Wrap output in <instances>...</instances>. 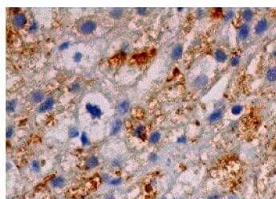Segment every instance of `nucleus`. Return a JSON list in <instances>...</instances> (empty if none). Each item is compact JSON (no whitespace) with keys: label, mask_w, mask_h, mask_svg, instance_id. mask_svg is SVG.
Wrapping results in <instances>:
<instances>
[{"label":"nucleus","mask_w":276,"mask_h":199,"mask_svg":"<svg viewBox=\"0 0 276 199\" xmlns=\"http://www.w3.org/2000/svg\"><path fill=\"white\" fill-rule=\"evenodd\" d=\"M96 28V23L92 20H88V21L84 22V24H82L79 30L83 34H90L94 32Z\"/></svg>","instance_id":"f257e3e1"},{"label":"nucleus","mask_w":276,"mask_h":199,"mask_svg":"<svg viewBox=\"0 0 276 199\" xmlns=\"http://www.w3.org/2000/svg\"><path fill=\"white\" fill-rule=\"evenodd\" d=\"M13 24L16 27H23L26 24V18L23 13H17L13 18Z\"/></svg>","instance_id":"f03ea898"},{"label":"nucleus","mask_w":276,"mask_h":199,"mask_svg":"<svg viewBox=\"0 0 276 199\" xmlns=\"http://www.w3.org/2000/svg\"><path fill=\"white\" fill-rule=\"evenodd\" d=\"M207 84L208 77L205 76V75H201V76H197V78L194 80V86L196 88L198 89H202L203 88H205Z\"/></svg>","instance_id":"7ed1b4c3"},{"label":"nucleus","mask_w":276,"mask_h":199,"mask_svg":"<svg viewBox=\"0 0 276 199\" xmlns=\"http://www.w3.org/2000/svg\"><path fill=\"white\" fill-rule=\"evenodd\" d=\"M86 109L93 117L100 118L101 116V114H102L101 110H100V108L96 106V105H92L88 103L86 105Z\"/></svg>","instance_id":"20e7f679"},{"label":"nucleus","mask_w":276,"mask_h":199,"mask_svg":"<svg viewBox=\"0 0 276 199\" xmlns=\"http://www.w3.org/2000/svg\"><path fill=\"white\" fill-rule=\"evenodd\" d=\"M54 104H55V100H54L53 98H52V97L47 98L44 102H43L40 105V108H39V112L43 113V112H46V111L50 110L51 108H52V107L54 106Z\"/></svg>","instance_id":"39448f33"},{"label":"nucleus","mask_w":276,"mask_h":199,"mask_svg":"<svg viewBox=\"0 0 276 199\" xmlns=\"http://www.w3.org/2000/svg\"><path fill=\"white\" fill-rule=\"evenodd\" d=\"M249 34H250V27L247 24H243L238 30V36L240 40H245L248 38Z\"/></svg>","instance_id":"423d86ee"},{"label":"nucleus","mask_w":276,"mask_h":199,"mask_svg":"<svg viewBox=\"0 0 276 199\" xmlns=\"http://www.w3.org/2000/svg\"><path fill=\"white\" fill-rule=\"evenodd\" d=\"M267 27H268V23L266 21V19H265V18L261 19L258 22V24L255 27V33L258 35L263 34V32L267 29Z\"/></svg>","instance_id":"0eeeda50"},{"label":"nucleus","mask_w":276,"mask_h":199,"mask_svg":"<svg viewBox=\"0 0 276 199\" xmlns=\"http://www.w3.org/2000/svg\"><path fill=\"white\" fill-rule=\"evenodd\" d=\"M214 56H215L216 60L219 62V63H225L227 60V55L226 52L221 49L217 50L214 53Z\"/></svg>","instance_id":"6e6552de"},{"label":"nucleus","mask_w":276,"mask_h":199,"mask_svg":"<svg viewBox=\"0 0 276 199\" xmlns=\"http://www.w3.org/2000/svg\"><path fill=\"white\" fill-rule=\"evenodd\" d=\"M129 102L127 100H124L122 102H121L117 106V112H118L121 115H124L129 111Z\"/></svg>","instance_id":"1a4fd4ad"},{"label":"nucleus","mask_w":276,"mask_h":199,"mask_svg":"<svg viewBox=\"0 0 276 199\" xmlns=\"http://www.w3.org/2000/svg\"><path fill=\"white\" fill-rule=\"evenodd\" d=\"M182 52H183V47L182 45H177L172 51V58L175 60H179L182 57Z\"/></svg>","instance_id":"9d476101"},{"label":"nucleus","mask_w":276,"mask_h":199,"mask_svg":"<svg viewBox=\"0 0 276 199\" xmlns=\"http://www.w3.org/2000/svg\"><path fill=\"white\" fill-rule=\"evenodd\" d=\"M222 116V113L221 110H216L214 111L209 117V121L212 124H214L216 122H218L220 119H221Z\"/></svg>","instance_id":"9b49d317"},{"label":"nucleus","mask_w":276,"mask_h":199,"mask_svg":"<svg viewBox=\"0 0 276 199\" xmlns=\"http://www.w3.org/2000/svg\"><path fill=\"white\" fill-rule=\"evenodd\" d=\"M44 95L41 91H35L32 93V100L34 103H40L43 100Z\"/></svg>","instance_id":"f8f14e48"},{"label":"nucleus","mask_w":276,"mask_h":199,"mask_svg":"<svg viewBox=\"0 0 276 199\" xmlns=\"http://www.w3.org/2000/svg\"><path fill=\"white\" fill-rule=\"evenodd\" d=\"M99 165V161H98V158L96 157H92L88 158L86 161V166L88 168H95L96 167L97 165Z\"/></svg>","instance_id":"ddd939ff"},{"label":"nucleus","mask_w":276,"mask_h":199,"mask_svg":"<svg viewBox=\"0 0 276 199\" xmlns=\"http://www.w3.org/2000/svg\"><path fill=\"white\" fill-rule=\"evenodd\" d=\"M266 79L269 81L274 82L276 80V68H272L269 69L266 73Z\"/></svg>","instance_id":"4468645a"},{"label":"nucleus","mask_w":276,"mask_h":199,"mask_svg":"<svg viewBox=\"0 0 276 199\" xmlns=\"http://www.w3.org/2000/svg\"><path fill=\"white\" fill-rule=\"evenodd\" d=\"M52 186L54 187V188H58V187H61V186H63V184H64V179L63 178H61V177H58V178H55L53 179L52 182Z\"/></svg>","instance_id":"2eb2a0df"},{"label":"nucleus","mask_w":276,"mask_h":199,"mask_svg":"<svg viewBox=\"0 0 276 199\" xmlns=\"http://www.w3.org/2000/svg\"><path fill=\"white\" fill-rule=\"evenodd\" d=\"M111 16L114 18H120L123 15V9L121 8H114L110 12Z\"/></svg>","instance_id":"dca6fc26"},{"label":"nucleus","mask_w":276,"mask_h":199,"mask_svg":"<svg viewBox=\"0 0 276 199\" xmlns=\"http://www.w3.org/2000/svg\"><path fill=\"white\" fill-rule=\"evenodd\" d=\"M121 126H122V123H121V121H116L114 122V124L113 125V127H112V132H111V134L112 135H115L118 133L120 130H121Z\"/></svg>","instance_id":"f3484780"},{"label":"nucleus","mask_w":276,"mask_h":199,"mask_svg":"<svg viewBox=\"0 0 276 199\" xmlns=\"http://www.w3.org/2000/svg\"><path fill=\"white\" fill-rule=\"evenodd\" d=\"M253 11L250 9H246L242 12V18L246 21H250L253 18Z\"/></svg>","instance_id":"a211bd4d"},{"label":"nucleus","mask_w":276,"mask_h":199,"mask_svg":"<svg viewBox=\"0 0 276 199\" xmlns=\"http://www.w3.org/2000/svg\"><path fill=\"white\" fill-rule=\"evenodd\" d=\"M160 139V133L159 132H154L153 133L151 134V136L149 137V142L152 144H156L158 143Z\"/></svg>","instance_id":"6ab92c4d"},{"label":"nucleus","mask_w":276,"mask_h":199,"mask_svg":"<svg viewBox=\"0 0 276 199\" xmlns=\"http://www.w3.org/2000/svg\"><path fill=\"white\" fill-rule=\"evenodd\" d=\"M16 101L15 100H9L7 102V110L9 113H11V112H14V111L15 110V108H16Z\"/></svg>","instance_id":"aec40b11"},{"label":"nucleus","mask_w":276,"mask_h":199,"mask_svg":"<svg viewBox=\"0 0 276 199\" xmlns=\"http://www.w3.org/2000/svg\"><path fill=\"white\" fill-rule=\"evenodd\" d=\"M145 127L143 125H139L134 131V135L138 137H143L145 136Z\"/></svg>","instance_id":"412c9836"},{"label":"nucleus","mask_w":276,"mask_h":199,"mask_svg":"<svg viewBox=\"0 0 276 199\" xmlns=\"http://www.w3.org/2000/svg\"><path fill=\"white\" fill-rule=\"evenodd\" d=\"M234 11H231V10H230L225 14V15H224V22H229L230 20H232L234 17Z\"/></svg>","instance_id":"4be33fe9"},{"label":"nucleus","mask_w":276,"mask_h":199,"mask_svg":"<svg viewBox=\"0 0 276 199\" xmlns=\"http://www.w3.org/2000/svg\"><path fill=\"white\" fill-rule=\"evenodd\" d=\"M242 108H242V105H234V107L232 108V109H231L232 114H233V115H234V116L239 115L240 113H242Z\"/></svg>","instance_id":"5701e85b"},{"label":"nucleus","mask_w":276,"mask_h":199,"mask_svg":"<svg viewBox=\"0 0 276 199\" xmlns=\"http://www.w3.org/2000/svg\"><path fill=\"white\" fill-rule=\"evenodd\" d=\"M68 135L71 138H74V137H77V136H79V130L78 128L76 127H71L68 131Z\"/></svg>","instance_id":"b1692460"},{"label":"nucleus","mask_w":276,"mask_h":199,"mask_svg":"<svg viewBox=\"0 0 276 199\" xmlns=\"http://www.w3.org/2000/svg\"><path fill=\"white\" fill-rule=\"evenodd\" d=\"M240 63V57L239 56H238V55H235V56H233L231 58V60H230V64H231L233 67H237V66Z\"/></svg>","instance_id":"393cba45"},{"label":"nucleus","mask_w":276,"mask_h":199,"mask_svg":"<svg viewBox=\"0 0 276 199\" xmlns=\"http://www.w3.org/2000/svg\"><path fill=\"white\" fill-rule=\"evenodd\" d=\"M32 170H33L35 172H38V171L40 170V162L36 160L33 161L32 163Z\"/></svg>","instance_id":"a878e982"},{"label":"nucleus","mask_w":276,"mask_h":199,"mask_svg":"<svg viewBox=\"0 0 276 199\" xmlns=\"http://www.w3.org/2000/svg\"><path fill=\"white\" fill-rule=\"evenodd\" d=\"M81 142H82V144H83L84 146H85V145H88V144H89V141H88V136L86 135V133H82Z\"/></svg>","instance_id":"bb28decb"},{"label":"nucleus","mask_w":276,"mask_h":199,"mask_svg":"<svg viewBox=\"0 0 276 199\" xmlns=\"http://www.w3.org/2000/svg\"><path fill=\"white\" fill-rule=\"evenodd\" d=\"M79 88H80V85H79V83L76 82V83H73V84L71 85V87H70V91L74 92H77L79 89Z\"/></svg>","instance_id":"cd10ccee"},{"label":"nucleus","mask_w":276,"mask_h":199,"mask_svg":"<svg viewBox=\"0 0 276 199\" xmlns=\"http://www.w3.org/2000/svg\"><path fill=\"white\" fill-rule=\"evenodd\" d=\"M82 59V54L80 52H77L73 56V60L75 62H79Z\"/></svg>","instance_id":"c85d7f7f"},{"label":"nucleus","mask_w":276,"mask_h":199,"mask_svg":"<svg viewBox=\"0 0 276 199\" xmlns=\"http://www.w3.org/2000/svg\"><path fill=\"white\" fill-rule=\"evenodd\" d=\"M13 133H14L13 127H11V126L8 127L7 129V133H6L7 134V138H10V137L13 135Z\"/></svg>","instance_id":"c756f323"},{"label":"nucleus","mask_w":276,"mask_h":199,"mask_svg":"<svg viewBox=\"0 0 276 199\" xmlns=\"http://www.w3.org/2000/svg\"><path fill=\"white\" fill-rule=\"evenodd\" d=\"M37 29H38V25H37V23L35 21L33 22V24L31 25L29 28V32H34L35 31H37Z\"/></svg>","instance_id":"7c9ffc66"},{"label":"nucleus","mask_w":276,"mask_h":199,"mask_svg":"<svg viewBox=\"0 0 276 199\" xmlns=\"http://www.w3.org/2000/svg\"><path fill=\"white\" fill-rule=\"evenodd\" d=\"M137 14H139V15H145L147 12V8L145 7H139L137 9Z\"/></svg>","instance_id":"2f4dec72"},{"label":"nucleus","mask_w":276,"mask_h":199,"mask_svg":"<svg viewBox=\"0 0 276 199\" xmlns=\"http://www.w3.org/2000/svg\"><path fill=\"white\" fill-rule=\"evenodd\" d=\"M108 182H109V184H111V185L116 186V185H120V184L121 183V179H113V180H110Z\"/></svg>","instance_id":"473e14b6"},{"label":"nucleus","mask_w":276,"mask_h":199,"mask_svg":"<svg viewBox=\"0 0 276 199\" xmlns=\"http://www.w3.org/2000/svg\"><path fill=\"white\" fill-rule=\"evenodd\" d=\"M68 47H69V43L65 42V43H62V44L59 47V48H60V50H61V51H63V50L67 49Z\"/></svg>","instance_id":"72a5a7b5"},{"label":"nucleus","mask_w":276,"mask_h":199,"mask_svg":"<svg viewBox=\"0 0 276 199\" xmlns=\"http://www.w3.org/2000/svg\"><path fill=\"white\" fill-rule=\"evenodd\" d=\"M158 159V156L155 153H151L149 155V160L152 161H155Z\"/></svg>","instance_id":"f704fd0d"},{"label":"nucleus","mask_w":276,"mask_h":199,"mask_svg":"<svg viewBox=\"0 0 276 199\" xmlns=\"http://www.w3.org/2000/svg\"><path fill=\"white\" fill-rule=\"evenodd\" d=\"M177 142H178V143H185V142H186V137L185 136H180V137L177 139Z\"/></svg>","instance_id":"c9c22d12"},{"label":"nucleus","mask_w":276,"mask_h":199,"mask_svg":"<svg viewBox=\"0 0 276 199\" xmlns=\"http://www.w3.org/2000/svg\"><path fill=\"white\" fill-rule=\"evenodd\" d=\"M105 199H115V198H114L113 196H108V197H107Z\"/></svg>","instance_id":"e433bc0d"},{"label":"nucleus","mask_w":276,"mask_h":199,"mask_svg":"<svg viewBox=\"0 0 276 199\" xmlns=\"http://www.w3.org/2000/svg\"><path fill=\"white\" fill-rule=\"evenodd\" d=\"M273 55H274V56H275V57H276V48H275V50H274Z\"/></svg>","instance_id":"4c0bfd02"},{"label":"nucleus","mask_w":276,"mask_h":199,"mask_svg":"<svg viewBox=\"0 0 276 199\" xmlns=\"http://www.w3.org/2000/svg\"><path fill=\"white\" fill-rule=\"evenodd\" d=\"M182 10H183L182 8H178V9H177V11H182Z\"/></svg>","instance_id":"58836bf2"},{"label":"nucleus","mask_w":276,"mask_h":199,"mask_svg":"<svg viewBox=\"0 0 276 199\" xmlns=\"http://www.w3.org/2000/svg\"><path fill=\"white\" fill-rule=\"evenodd\" d=\"M161 199H166V198H161Z\"/></svg>","instance_id":"ea45409f"}]
</instances>
